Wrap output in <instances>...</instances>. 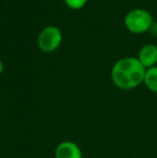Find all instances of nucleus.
Listing matches in <instances>:
<instances>
[{"label":"nucleus","instance_id":"1","mask_svg":"<svg viewBox=\"0 0 157 158\" xmlns=\"http://www.w3.org/2000/svg\"><path fill=\"white\" fill-rule=\"evenodd\" d=\"M145 70L137 57H123L111 69V80L122 90H131L143 84Z\"/></svg>","mask_w":157,"mask_h":158},{"label":"nucleus","instance_id":"2","mask_svg":"<svg viewBox=\"0 0 157 158\" xmlns=\"http://www.w3.org/2000/svg\"><path fill=\"white\" fill-rule=\"evenodd\" d=\"M153 23L154 19L151 13L140 8L130 10L124 19V25L126 29L134 35H142L149 32Z\"/></svg>","mask_w":157,"mask_h":158},{"label":"nucleus","instance_id":"3","mask_svg":"<svg viewBox=\"0 0 157 158\" xmlns=\"http://www.w3.org/2000/svg\"><path fill=\"white\" fill-rule=\"evenodd\" d=\"M63 33L57 26L51 25L40 31L38 35V48L43 53H53L60 46Z\"/></svg>","mask_w":157,"mask_h":158},{"label":"nucleus","instance_id":"4","mask_svg":"<svg viewBox=\"0 0 157 158\" xmlns=\"http://www.w3.org/2000/svg\"><path fill=\"white\" fill-rule=\"evenodd\" d=\"M54 156L55 158H83V153L76 142L66 140L56 146Z\"/></svg>","mask_w":157,"mask_h":158},{"label":"nucleus","instance_id":"5","mask_svg":"<svg viewBox=\"0 0 157 158\" xmlns=\"http://www.w3.org/2000/svg\"><path fill=\"white\" fill-rule=\"evenodd\" d=\"M137 58L145 69L157 66V45L153 43L143 45L139 51Z\"/></svg>","mask_w":157,"mask_h":158},{"label":"nucleus","instance_id":"6","mask_svg":"<svg viewBox=\"0 0 157 158\" xmlns=\"http://www.w3.org/2000/svg\"><path fill=\"white\" fill-rule=\"evenodd\" d=\"M143 84L150 92L157 94V66L145 70Z\"/></svg>","mask_w":157,"mask_h":158},{"label":"nucleus","instance_id":"7","mask_svg":"<svg viewBox=\"0 0 157 158\" xmlns=\"http://www.w3.org/2000/svg\"><path fill=\"white\" fill-rule=\"evenodd\" d=\"M88 0H64L65 4L71 10H81L86 6Z\"/></svg>","mask_w":157,"mask_h":158},{"label":"nucleus","instance_id":"8","mask_svg":"<svg viewBox=\"0 0 157 158\" xmlns=\"http://www.w3.org/2000/svg\"><path fill=\"white\" fill-rule=\"evenodd\" d=\"M149 32L151 33L152 35H154V37H157V23H156V22H154L153 25L151 26Z\"/></svg>","mask_w":157,"mask_h":158},{"label":"nucleus","instance_id":"9","mask_svg":"<svg viewBox=\"0 0 157 158\" xmlns=\"http://www.w3.org/2000/svg\"><path fill=\"white\" fill-rule=\"evenodd\" d=\"M3 69H4V64L2 63L1 59H0V75L2 74V72H3Z\"/></svg>","mask_w":157,"mask_h":158}]
</instances>
